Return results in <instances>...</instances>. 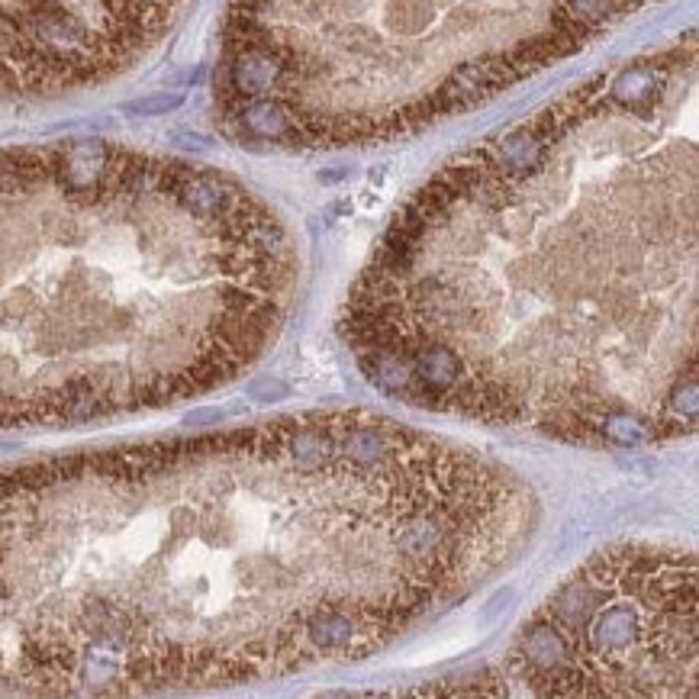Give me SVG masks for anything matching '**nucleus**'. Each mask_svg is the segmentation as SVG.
<instances>
[{"label":"nucleus","instance_id":"1","mask_svg":"<svg viewBox=\"0 0 699 699\" xmlns=\"http://www.w3.org/2000/svg\"><path fill=\"white\" fill-rule=\"evenodd\" d=\"M287 432L278 419L0 471V677L145 693L316 664L287 606Z\"/></svg>","mask_w":699,"mask_h":699},{"label":"nucleus","instance_id":"2","mask_svg":"<svg viewBox=\"0 0 699 699\" xmlns=\"http://www.w3.org/2000/svg\"><path fill=\"white\" fill-rule=\"evenodd\" d=\"M184 168L113 149L104 181L75 191L52 149L0 152V429L200 397L271 345L287 232L252 197L191 213Z\"/></svg>","mask_w":699,"mask_h":699},{"label":"nucleus","instance_id":"3","mask_svg":"<svg viewBox=\"0 0 699 699\" xmlns=\"http://www.w3.org/2000/svg\"><path fill=\"white\" fill-rule=\"evenodd\" d=\"M693 558H596L538 609L561 632L558 696L696 693Z\"/></svg>","mask_w":699,"mask_h":699},{"label":"nucleus","instance_id":"4","mask_svg":"<svg viewBox=\"0 0 699 699\" xmlns=\"http://www.w3.org/2000/svg\"><path fill=\"white\" fill-rule=\"evenodd\" d=\"M229 116L239 123L242 133L252 136V139L287 142V139H294V129H297V120H294V113H290V107L271 94L245 100V104H239Z\"/></svg>","mask_w":699,"mask_h":699},{"label":"nucleus","instance_id":"5","mask_svg":"<svg viewBox=\"0 0 699 699\" xmlns=\"http://www.w3.org/2000/svg\"><path fill=\"white\" fill-rule=\"evenodd\" d=\"M664 68L658 65H632L619 71L609 84V104L629 107V110H648L658 104L664 91Z\"/></svg>","mask_w":699,"mask_h":699},{"label":"nucleus","instance_id":"6","mask_svg":"<svg viewBox=\"0 0 699 699\" xmlns=\"http://www.w3.org/2000/svg\"><path fill=\"white\" fill-rule=\"evenodd\" d=\"M600 435L613 445L632 448V445L651 442L654 435H658V422L642 416V413H635V410H609L600 419Z\"/></svg>","mask_w":699,"mask_h":699},{"label":"nucleus","instance_id":"7","mask_svg":"<svg viewBox=\"0 0 699 699\" xmlns=\"http://www.w3.org/2000/svg\"><path fill=\"white\" fill-rule=\"evenodd\" d=\"M184 104V94L181 91H162V94H149V97H139L133 100L126 110L133 116H165L171 110H178Z\"/></svg>","mask_w":699,"mask_h":699}]
</instances>
